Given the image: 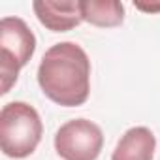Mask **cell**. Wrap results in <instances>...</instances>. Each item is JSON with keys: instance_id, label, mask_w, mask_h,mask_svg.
Returning <instances> with one entry per match:
<instances>
[{"instance_id": "obj_7", "label": "cell", "mask_w": 160, "mask_h": 160, "mask_svg": "<svg viewBox=\"0 0 160 160\" xmlns=\"http://www.w3.org/2000/svg\"><path fill=\"white\" fill-rule=\"evenodd\" d=\"M83 21L100 27L113 28L124 21V6L119 0H81Z\"/></svg>"}, {"instance_id": "obj_5", "label": "cell", "mask_w": 160, "mask_h": 160, "mask_svg": "<svg viewBox=\"0 0 160 160\" xmlns=\"http://www.w3.org/2000/svg\"><path fill=\"white\" fill-rule=\"evenodd\" d=\"M32 10L38 21L51 32H68L83 23L81 0H77V2L75 0H68V2L36 0L32 2Z\"/></svg>"}, {"instance_id": "obj_4", "label": "cell", "mask_w": 160, "mask_h": 160, "mask_svg": "<svg viewBox=\"0 0 160 160\" xmlns=\"http://www.w3.org/2000/svg\"><path fill=\"white\" fill-rule=\"evenodd\" d=\"M53 143L62 160H96L104 149V132L89 119H72L57 130Z\"/></svg>"}, {"instance_id": "obj_1", "label": "cell", "mask_w": 160, "mask_h": 160, "mask_svg": "<svg viewBox=\"0 0 160 160\" xmlns=\"http://www.w3.org/2000/svg\"><path fill=\"white\" fill-rule=\"evenodd\" d=\"M42 92L62 108L83 106L91 94V60L87 51L75 42L51 45L38 66Z\"/></svg>"}, {"instance_id": "obj_3", "label": "cell", "mask_w": 160, "mask_h": 160, "mask_svg": "<svg viewBox=\"0 0 160 160\" xmlns=\"http://www.w3.org/2000/svg\"><path fill=\"white\" fill-rule=\"evenodd\" d=\"M36 51V36L21 17H2L0 21V79L8 94L15 85L19 72L30 62Z\"/></svg>"}, {"instance_id": "obj_2", "label": "cell", "mask_w": 160, "mask_h": 160, "mask_svg": "<svg viewBox=\"0 0 160 160\" xmlns=\"http://www.w3.org/2000/svg\"><path fill=\"white\" fill-rule=\"evenodd\" d=\"M43 136V122L36 108L27 102H10L0 111V147L8 158L30 156Z\"/></svg>"}, {"instance_id": "obj_6", "label": "cell", "mask_w": 160, "mask_h": 160, "mask_svg": "<svg viewBox=\"0 0 160 160\" xmlns=\"http://www.w3.org/2000/svg\"><path fill=\"white\" fill-rule=\"evenodd\" d=\"M156 151V136L147 126L128 128L117 141L111 160H152Z\"/></svg>"}, {"instance_id": "obj_8", "label": "cell", "mask_w": 160, "mask_h": 160, "mask_svg": "<svg viewBox=\"0 0 160 160\" xmlns=\"http://www.w3.org/2000/svg\"><path fill=\"white\" fill-rule=\"evenodd\" d=\"M134 8L145 13H158L160 12V2L156 4H145V2H134Z\"/></svg>"}]
</instances>
